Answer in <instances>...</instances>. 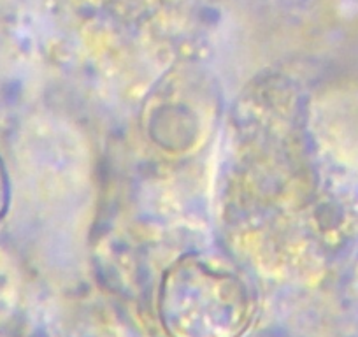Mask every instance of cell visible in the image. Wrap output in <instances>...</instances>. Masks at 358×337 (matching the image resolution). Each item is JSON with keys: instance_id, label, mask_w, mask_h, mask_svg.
<instances>
[{"instance_id": "obj_1", "label": "cell", "mask_w": 358, "mask_h": 337, "mask_svg": "<svg viewBox=\"0 0 358 337\" xmlns=\"http://www.w3.org/2000/svg\"><path fill=\"white\" fill-rule=\"evenodd\" d=\"M164 311L176 329L197 323V330L213 322L223 332L243 318L246 295L234 274L209 266L201 257H185L165 278Z\"/></svg>"}, {"instance_id": "obj_2", "label": "cell", "mask_w": 358, "mask_h": 337, "mask_svg": "<svg viewBox=\"0 0 358 337\" xmlns=\"http://www.w3.org/2000/svg\"><path fill=\"white\" fill-rule=\"evenodd\" d=\"M9 201H11V183H9L8 168H6L4 160L0 157V222L4 220L6 213H8Z\"/></svg>"}]
</instances>
